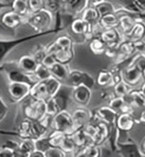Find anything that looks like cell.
<instances>
[{
  "instance_id": "cell-18",
  "label": "cell",
  "mask_w": 145,
  "mask_h": 157,
  "mask_svg": "<svg viewBox=\"0 0 145 157\" xmlns=\"http://www.w3.org/2000/svg\"><path fill=\"white\" fill-rule=\"evenodd\" d=\"M17 63H18V65L22 71H24L25 73L30 74V75L34 73V71L36 70L37 66L39 64L32 55L22 56V57H20V59L17 61Z\"/></svg>"
},
{
  "instance_id": "cell-6",
  "label": "cell",
  "mask_w": 145,
  "mask_h": 157,
  "mask_svg": "<svg viewBox=\"0 0 145 157\" xmlns=\"http://www.w3.org/2000/svg\"><path fill=\"white\" fill-rule=\"evenodd\" d=\"M23 114L26 119L40 121L47 115V103L46 101H41L30 98V100L23 108Z\"/></svg>"
},
{
  "instance_id": "cell-8",
  "label": "cell",
  "mask_w": 145,
  "mask_h": 157,
  "mask_svg": "<svg viewBox=\"0 0 145 157\" xmlns=\"http://www.w3.org/2000/svg\"><path fill=\"white\" fill-rule=\"evenodd\" d=\"M31 86L24 83H9L8 92L13 103H19L29 96Z\"/></svg>"
},
{
  "instance_id": "cell-21",
  "label": "cell",
  "mask_w": 145,
  "mask_h": 157,
  "mask_svg": "<svg viewBox=\"0 0 145 157\" xmlns=\"http://www.w3.org/2000/svg\"><path fill=\"white\" fill-rule=\"evenodd\" d=\"M119 16V27L124 36H127L131 30L133 29L134 26L137 23V21L132 16L127 13H117Z\"/></svg>"
},
{
  "instance_id": "cell-41",
  "label": "cell",
  "mask_w": 145,
  "mask_h": 157,
  "mask_svg": "<svg viewBox=\"0 0 145 157\" xmlns=\"http://www.w3.org/2000/svg\"><path fill=\"white\" fill-rule=\"evenodd\" d=\"M46 157H66V154L64 151L58 148H51L48 151L45 152Z\"/></svg>"
},
{
  "instance_id": "cell-33",
  "label": "cell",
  "mask_w": 145,
  "mask_h": 157,
  "mask_svg": "<svg viewBox=\"0 0 145 157\" xmlns=\"http://www.w3.org/2000/svg\"><path fill=\"white\" fill-rule=\"evenodd\" d=\"M74 56V51H65L63 49H60L53 57L55 58L57 63H60L62 64H65L71 62Z\"/></svg>"
},
{
  "instance_id": "cell-43",
  "label": "cell",
  "mask_w": 145,
  "mask_h": 157,
  "mask_svg": "<svg viewBox=\"0 0 145 157\" xmlns=\"http://www.w3.org/2000/svg\"><path fill=\"white\" fill-rule=\"evenodd\" d=\"M137 63L139 66V68L142 72V77L145 80V55H143L142 53L139 55V57L137 59Z\"/></svg>"
},
{
  "instance_id": "cell-40",
  "label": "cell",
  "mask_w": 145,
  "mask_h": 157,
  "mask_svg": "<svg viewBox=\"0 0 145 157\" xmlns=\"http://www.w3.org/2000/svg\"><path fill=\"white\" fill-rule=\"evenodd\" d=\"M9 113V107L4 102L1 91H0V122H2Z\"/></svg>"
},
{
  "instance_id": "cell-44",
  "label": "cell",
  "mask_w": 145,
  "mask_h": 157,
  "mask_svg": "<svg viewBox=\"0 0 145 157\" xmlns=\"http://www.w3.org/2000/svg\"><path fill=\"white\" fill-rule=\"evenodd\" d=\"M0 157H14L13 150L2 146V147L0 148Z\"/></svg>"
},
{
  "instance_id": "cell-13",
  "label": "cell",
  "mask_w": 145,
  "mask_h": 157,
  "mask_svg": "<svg viewBox=\"0 0 145 157\" xmlns=\"http://www.w3.org/2000/svg\"><path fill=\"white\" fill-rule=\"evenodd\" d=\"M108 106L113 111H115L118 115L128 114V115L133 116V113H134L133 106L127 101V99L125 98L115 97L111 100H109Z\"/></svg>"
},
{
  "instance_id": "cell-10",
  "label": "cell",
  "mask_w": 145,
  "mask_h": 157,
  "mask_svg": "<svg viewBox=\"0 0 145 157\" xmlns=\"http://www.w3.org/2000/svg\"><path fill=\"white\" fill-rule=\"evenodd\" d=\"M73 100L82 106H86L92 98V89L85 85H78L72 88L71 93Z\"/></svg>"
},
{
  "instance_id": "cell-27",
  "label": "cell",
  "mask_w": 145,
  "mask_h": 157,
  "mask_svg": "<svg viewBox=\"0 0 145 157\" xmlns=\"http://www.w3.org/2000/svg\"><path fill=\"white\" fill-rule=\"evenodd\" d=\"M10 10H14L15 13L22 16L23 18L27 19L29 17L30 10L29 7V1H23V0H16V1H12V8Z\"/></svg>"
},
{
  "instance_id": "cell-23",
  "label": "cell",
  "mask_w": 145,
  "mask_h": 157,
  "mask_svg": "<svg viewBox=\"0 0 145 157\" xmlns=\"http://www.w3.org/2000/svg\"><path fill=\"white\" fill-rule=\"evenodd\" d=\"M70 29L77 35H86L87 33H91V27L82 19H74L70 23Z\"/></svg>"
},
{
  "instance_id": "cell-3",
  "label": "cell",
  "mask_w": 145,
  "mask_h": 157,
  "mask_svg": "<svg viewBox=\"0 0 145 157\" xmlns=\"http://www.w3.org/2000/svg\"><path fill=\"white\" fill-rule=\"evenodd\" d=\"M58 29H51L48 32H43V33H33V34L25 36V37H21V38H16V39H13V40H3L0 39V64L4 63L5 58L7 57V55L12 51L14 48H17L18 46H20L21 44L26 43L29 40L32 39H36L39 37H42L44 35H48L49 33H52L54 31H57Z\"/></svg>"
},
{
  "instance_id": "cell-1",
  "label": "cell",
  "mask_w": 145,
  "mask_h": 157,
  "mask_svg": "<svg viewBox=\"0 0 145 157\" xmlns=\"http://www.w3.org/2000/svg\"><path fill=\"white\" fill-rule=\"evenodd\" d=\"M0 72L5 73L10 83H24L33 86L37 82L30 74H27L20 69L18 63L9 61L0 64Z\"/></svg>"
},
{
  "instance_id": "cell-5",
  "label": "cell",
  "mask_w": 145,
  "mask_h": 157,
  "mask_svg": "<svg viewBox=\"0 0 145 157\" xmlns=\"http://www.w3.org/2000/svg\"><path fill=\"white\" fill-rule=\"evenodd\" d=\"M52 126L54 131L63 132L66 136H70L78 128L74 122L72 115L68 111H62L53 117Z\"/></svg>"
},
{
  "instance_id": "cell-16",
  "label": "cell",
  "mask_w": 145,
  "mask_h": 157,
  "mask_svg": "<svg viewBox=\"0 0 145 157\" xmlns=\"http://www.w3.org/2000/svg\"><path fill=\"white\" fill-rule=\"evenodd\" d=\"M71 115H72V117L74 119L76 126L79 129L84 127L88 123H90L93 118V116L91 115L90 112L84 107L75 109Z\"/></svg>"
},
{
  "instance_id": "cell-32",
  "label": "cell",
  "mask_w": 145,
  "mask_h": 157,
  "mask_svg": "<svg viewBox=\"0 0 145 157\" xmlns=\"http://www.w3.org/2000/svg\"><path fill=\"white\" fill-rule=\"evenodd\" d=\"M95 8L98 10V13L101 17L105 14H108V13H116V10H115V7L113 6V4L110 2H107V1H100L99 4Z\"/></svg>"
},
{
  "instance_id": "cell-4",
  "label": "cell",
  "mask_w": 145,
  "mask_h": 157,
  "mask_svg": "<svg viewBox=\"0 0 145 157\" xmlns=\"http://www.w3.org/2000/svg\"><path fill=\"white\" fill-rule=\"evenodd\" d=\"M140 53L136 54L134 57L131 58V61L127 65H125L121 70V76L123 80L129 86H137L140 83L143 78L142 72L139 68V66L137 63V59Z\"/></svg>"
},
{
  "instance_id": "cell-35",
  "label": "cell",
  "mask_w": 145,
  "mask_h": 157,
  "mask_svg": "<svg viewBox=\"0 0 145 157\" xmlns=\"http://www.w3.org/2000/svg\"><path fill=\"white\" fill-rule=\"evenodd\" d=\"M34 145H35V151H41L44 153L48 151L49 149L53 148L50 145L49 137H46V136L39 138L37 140H34Z\"/></svg>"
},
{
  "instance_id": "cell-29",
  "label": "cell",
  "mask_w": 145,
  "mask_h": 157,
  "mask_svg": "<svg viewBox=\"0 0 145 157\" xmlns=\"http://www.w3.org/2000/svg\"><path fill=\"white\" fill-rule=\"evenodd\" d=\"M32 77L34 78V80L38 82H43V81H46L48 78H51V72L50 69L48 68V67L44 66L42 63H39L36 70L34 71V73L31 74Z\"/></svg>"
},
{
  "instance_id": "cell-38",
  "label": "cell",
  "mask_w": 145,
  "mask_h": 157,
  "mask_svg": "<svg viewBox=\"0 0 145 157\" xmlns=\"http://www.w3.org/2000/svg\"><path fill=\"white\" fill-rule=\"evenodd\" d=\"M29 7L31 14L36 13L45 9V1H42V0H31V1H29Z\"/></svg>"
},
{
  "instance_id": "cell-39",
  "label": "cell",
  "mask_w": 145,
  "mask_h": 157,
  "mask_svg": "<svg viewBox=\"0 0 145 157\" xmlns=\"http://www.w3.org/2000/svg\"><path fill=\"white\" fill-rule=\"evenodd\" d=\"M89 157H101L102 155V151L101 148L98 147V146L95 145H90L88 146L87 148H85L84 150H83Z\"/></svg>"
},
{
  "instance_id": "cell-24",
  "label": "cell",
  "mask_w": 145,
  "mask_h": 157,
  "mask_svg": "<svg viewBox=\"0 0 145 157\" xmlns=\"http://www.w3.org/2000/svg\"><path fill=\"white\" fill-rule=\"evenodd\" d=\"M99 23L104 30L117 29V27H119V16L117 13L105 14L100 18Z\"/></svg>"
},
{
  "instance_id": "cell-51",
  "label": "cell",
  "mask_w": 145,
  "mask_h": 157,
  "mask_svg": "<svg viewBox=\"0 0 145 157\" xmlns=\"http://www.w3.org/2000/svg\"><path fill=\"white\" fill-rule=\"evenodd\" d=\"M142 54H145V48H144V49H143V52H142Z\"/></svg>"
},
{
  "instance_id": "cell-46",
  "label": "cell",
  "mask_w": 145,
  "mask_h": 157,
  "mask_svg": "<svg viewBox=\"0 0 145 157\" xmlns=\"http://www.w3.org/2000/svg\"><path fill=\"white\" fill-rule=\"evenodd\" d=\"M29 157H46L44 152H41V151H34L33 152H31Z\"/></svg>"
},
{
  "instance_id": "cell-15",
  "label": "cell",
  "mask_w": 145,
  "mask_h": 157,
  "mask_svg": "<svg viewBox=\"0 0 145 157\" xmlns=\"http://www.w3.org/2000/svg\"><path fill=\"white\" fill-rule=\"evenodd\" d=\"M69 136L71 137L72 141L74 142L78 152L84 150L85 148L88 147V146L93 145L92 139L87 136V133L84 130V127L76 130L73 133L70 134Z\"/></svg>"
},
{
  "instance_id": "cell-47",
  "label": "cell",
  "mask_w": 145,
  "mask_h": 157,
  "mask_svg": "<svg viewBox=\"0 0 145 157\" xmlns=\"http://www.w3.org/2000/svg\"><path fill=\"white\" fill-rule=\"evenodd\" d=\"M139 122L140 123H143V124L145 125V109H143L141 111V113L139 117Z\"/></svg>"
},
{
  "instance_id": "cell-19",
  "label": "cell",
  "mask_w": 145,
  "mask_h": 157,
  "mask_svg": "<svg viewBox=\"0 0 145 157\" xmlns=\"http://www.w3.org/2000/svg\"><path fill=\"white\" fill-rule=\"evenodd\" d=\"M135 123H136V119L132 115L121 114L118 116L116 125L119 132H128L133 130L134 126H135Z\"/></svg>"
},
{
  "instance_id": "cell-20",
  "label": "cell",
  "mask_w": 145,
  "mask_h": 157,
  "mask_svg": "<svg viewBox=\"0 0 145 157\" xmlns=\"http://www.w3.org/2000/svg\"><path fill=\"white\" fill-rule=\"evenodd\" d=\"M50 72L53 78H57V80L60 81L63 84H65L66 81L69 80L70 69L65 64L56 63L50 68Z\"/></svg>"
},
{
  "instance_id": "cell-17",
  "label": "cell",
  "mask_w": 145,
  "mask_h": 157,
  "mask_svg": "<svg viewBox=\"0 0 145 157\" xmlns=\"http://www.w3.org/2000/svg\"><path fill=\"white\" fill-rule=\"evenodd\" d=\"M29 97L33 99L41 100V101H47V100L51 98L45 81L38 82L31 87L30 92H29Z\"/></svg>"
},
{
  "instance_id": "cell-37",
  "label": "cell",
  "mask_w": 145,
  "mask_h": 157,
  "mask_svg": "<svg viewBox=\"0 0 145 157\" xmlns=\"http://www.w3.org/2000/svg\"><path fill=\"white\" fill-rule=\"evenodd\" d=\"M64 7V2L61 1H45V9L49 10L51 13L56 14L61 12L62 8Z\"/></svg>"
},
{
  "instance_id": "cell-36",
  "label": "cell",
  "mask_w": 145,
  "mask_h": 157,
  "mask_svg": "<svg viewBox=\"0 0 145 157\" xmlns=\"http://www.w3.org/2000/svg\"><path fill=\"white\" fill-rule=\"evenodd\" d=\"M19 149L24 151L27 154H30L35 151V145H34V140L31 139H23L18 145Z\"/></svg>"
},
{
  "instance_id": "cell-31",
  "label": "cell",
  "mask_w": 145,
  "mask_h": 157,
  "mask_svg": "<svg viewBox=\"0 0 145 157\" xmlns=\"http://www.w3.org/2000/svg\"><path fill=\"white\" fill-rule=\"evenodd\" d=\"M132 88L123 80L114 85V96L118 98H126L131 92Z\"/></svg>"
},
{
  "instance_id": "cell-34",
  "label": "cell",
  "mask_w": 145,
  "mask_h": 157,
  "mask_svg": "<svg viewBox=\"0 0 145 157\" xmlns=\"http://www.w3.org/2000/svg\"><path fill=\"white\" fill-rule=\"evenodd\" d=\"M54 42L61 48V49L65 51H73V42L69 36L68 35L59 36Z\"/></svg>"
},
{
  "instance_id": "cell-12",
  "label": "cell",
  "mask_w": 145,
  "mask_h": 157,
  "mask_svg": "<svg viewBox=\"0 0 145 157\" xmlns=\"http://www.w3.org/2000/svg\"><path fill=\"white\" fill-rule=\"evenodd\" d=\"M24 23H26V19L15 13L12 10L5 13L1 17V25L8 29H16Z\"/></svg>"
},
{
  "instance_id": "cell-30",
  "label": "cell",
  "mask_w": 145,
  "mask_h": 157,
  "mask_svg": "<svg viewBox=\"0 0 145 157\" xmlns=\"http://www.w3.org/2000/svg\"><path fill=\"white\" fill-rule=\"evenodd\" d=\"M89 48H90V50L92 51V53L95 55H102L105 53L106 48H107L104 42L100 37L93 38L90 44H89Z\"/></svg>"
},
{
  "instance_id": "cell-42",
  "label": "cell",
  "mask_w": 145,
  "mask_h": 157,
  "mask_svg": "<svg viewBox=\"0 0 145 157\" xmlns=\"http://www.w3.org/2000/svg\"><path fill=\"white\" fill-rule=\"evenodd\" d=\"M57 62H56V60H55V58L53 57L52 55H49V54H47L46 56L44 57V59L42 60V64L44 65V66H46V67H48V68H51V67L56 63Z\"/></svg>"
},
{
  "instance_id": "cell-28",
  "label": "cell",
  "mask_w": 145,
  "mask_h": 157,
  "mask_svg": "<svg viewBox=\"0 0 145 157\" xmlns=\"http://www.w3.org/2000/svg\"><path fill=\"white\" fill-rule=\"evenodd\" d=\"M97 83L100 86H114L113 74L109 70H101L97 77Z\"/></svg>"
},
{
  "instance_id": "cell-14",
  "label": "cell",
  "mask_w": 145,
  "mask_h": 157,
  "mask_svg": "<svg viewBox=\"0 0 145 157\" xmlns=\"http://www.w3.org/2000/svg\"><path fill=\"white\" fill-rule=\"evenodd\" d=\"M100 38L104 42L108 48L117 49L120 46V44L122 42L121 33L117 29L104 30L102 32V34L100 35Z\"/></svg>"
},
{
  "instance_id": "cell-25",
  "label": "cell",
  "mask_w": 145,
  "mask_h": 157,
  "mask_svg": "<svg viewBox=\"0 0 145 157\" xmlns=\"http://www.w3.org/2000/svg\"><path fill=\"white\" fill-rule=\"evenodd\" d=\"M85 23H87L90 27L96 25L99 23L100 21V16L98 10H96L95 7H92V6H88L84 10V13H82V17H81Z\"/></svg>"
},
{
  "instance_id": "cell-50",
  "label": "cell",
  "mask_w": 145,
  "mask_h": 157,
  "mask_svg": "<svg viewBox=\"0 0 145 157\" xmlns=\"http://www.w3.org/2000/svg\"><path fill=\"white\" fill-rule=\"evenodd\" d=\"M139 90H140V91H141V93L145 96V82L142 83V85H141V87H140Z\"/></svg>"
},
{
  "instance_id": "cell-45",
  "label": "cell",
  "mask_w": 145,
  "mask_h": 157,
  "mask_svg": "<svg viewBox=\"0 0 145 157\" xmlns=\"http://www.w3.org/2000/svg\"><path fill=\"white\" fill-rule=\"evenodd\" d=\"M6 8H12V2H7V1H0V13Z\"/></svg>"
},
{
  "instance_id": "cell-49",
  "label": "cell",
  "mask_w": 145,
  "mask_h": 157,
  "mask_svg": "<svg viewBox=\"0 0 145 157\" xmlns=\"http://www.w3.org/2000/svg\"><path fill=\"white\" fill-rule=\"evenodd\" d=\"M75 157H89V156L84 151H79V152L77 153V155Z\"/></svg>"
},
{
  "instance_id": "cell-48",
  "label": "cell",
  "mask_w": 145,
  "mask_h": 157,
  "mask_svg": "<svg viewBox=\"0 0 145 157\" xmlns=\"http://www.w3.org/2000/svg\"><path fill=\"white\" fill-rule=\"evenodd\" d=\"M139 148H140L141 152L145 155V137L143 138V140H142V142H141V144L139 146Z\"/></svg>"
},
{
  "instance_id": "cell-9",
  "label": "cell",
  "mask_w": 145,
  "mask_h": 157,
  "mask_svg": "<svg viewBox=\"0 0 145 157\" xmlns=\"http://www.w3.org/2000/svg\"><path fill=\"white\" fill-rule=\"evenodd\" d=\"M116 151L121 157H144L139 146L132 139H128L126 142L122 143L118 141Z\"/></svg>"
},
{
  "instance_id": "cell-11",
  "label": "cell",
  "mask_w": 145,
  "mask_h": 157,
  "mask_svg": "<svg viewBox=\"0 0 145 157\" xmlns=\"http://www.w3.org/2000/svg\"><path fill=\"white\" fill-rule=\"evenodd\" d=\"M71 93H72V87L63 84L61 89L57 92V94L51 98L53 102L58 108L59 113L62 111H66V107H68L69 99V95Z\"/></svg>"
},
{
  "instance_id": "cell-2",
  "label": "cell",
  "mask_w": 145,
  "mask_h": 157,
  "mask_svg": "<svg viewBox=\"0 0 145 157\" xmlns=\"http://www.w3.org/2000/svg\"><path fill=\"white\" fill-rule=\"evenodd\" d=\"M54 16L49 10L44 9L36 13H32L26 19V23L35 31V33L48 32L51 29Z\"/></svg>"
},
{
  "instance_id": "cell-22",
  "label": "cell",
  "mask_w": 145,
  "mask_h": 157,
  "mask_svg": "<svg viewBox=\"0 0 145 157\" xmlns=\"http://www.w3.org/2000/svg\"><path fill=\"white\" fill-rule=\"evenodd\" d=\"M127 101L133 106V108H143L145 109V96L140 90H131L129 95L125 98Z\"/></svg>"
},
{
  "instance_id": "cell-26",
  "label": "cell",
  "mask_w": 145,
  "mask_h": 157,
  "mask_svg": "<svg viewBox=\"0 0 145 157\" xmlns=\"http://www.w3.org/2000/svg\"><path fill=\"white\" fill-rule=\"evenodd\" d=\"M127 40L135 43L139 41H142L145 37V24L143 22H137L134 26L133 29L127 36H125Z\"/></svg>"
},
{
  "instance_id": "cell-7",
  "label": "cell",
  "mask_w": 145,
  "mask_h": 157,
  "mask_svg": "<svg viewBox=\"0 0 145 157\" xmlns=\"http://www.w3.org/2000/svg\"><path fill=\"white\" fill-rule=\"evenodd\" d=\"M65 85L69 87H75L78 85H85L92 89L95 85L94 78L86 72H83L80 70H70L69 80L66 81Z\"/></svg>"
},
{
  "instance_id": "cell-52",
  "label": "cell",
  "mask_w": 145,
  "mask_h": 157,
  "mask_svg": "<svg viewBox=\"0 0 145 157\" xmlns=\"http://www.w3.org/2000/svg\"><path fill=\"white\" fill-rule=\"evenodd\" d=\"M144 157H145V155H144Z\"/></svg>"
}]
</instances>
